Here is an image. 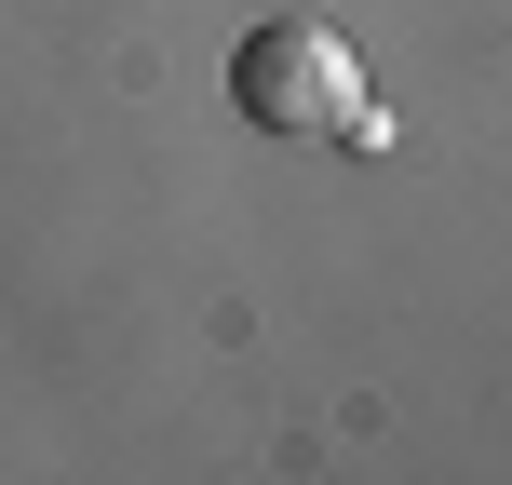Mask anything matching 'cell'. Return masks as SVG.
Wrapping results in <instances>:
<instances>
[{"instance_id":"cell-1","label":"cell","mask_w":512,"mask_h":485,"mask_svg":"<svg viewBox=\"0 0 512 485\" xmlns=\"http://www.w3.org/2000/svg\"><path fill=\"white\" fill-rule=\"evenodd\" d=\"M230 95H243V122H256V135H297V149H324V135H337V149H391L378 95H364L351 41H337L324 14H270V27H243Z\"/></svg>"}]
</instances>
